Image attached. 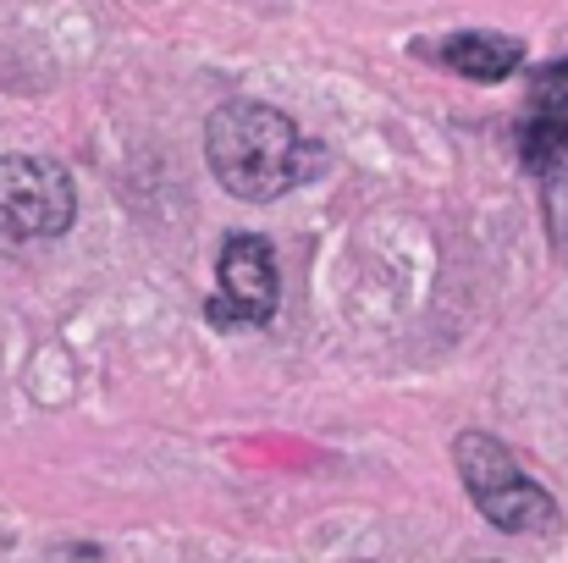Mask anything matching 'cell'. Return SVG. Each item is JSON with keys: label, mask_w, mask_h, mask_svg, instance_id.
Returning <instances> with one entry per match:
<instances>
[{"label": "cell", "mask_w": 568, "mask_h": 563, "mask_svg": "<svg viewBox=\"0 0 568 563\" xmlns=\"http://www.w3.org/2000/svg\"><path fill=\"white\" fill-rule=\"evenodd\" d=\"M204 155H210L215 183L248 204H271V199L293 193L326 161V150L315 139H304L287 111H271L260 100H232V105L210 111Z\"/></svg>", "instance_id": "6da1fadb"}, {"label": "cell", "mask_w": 568, "mask_h": 563, "mask_svg": "<svg viewBox=\"0 0 568 563\" xmlns=\"http://www.w3.org/2000/svg\"><path fill=\"white\" fill-rule=\"evenodd\" d=\"M453 464L464 492L475 497V509L508 531V536H530V531H552L558 525V503L541 481H530L519 470V459L508 453V442H497L491 431H464L453 442Z\"/></svg>", "instance_id": "7a4b0ae2"}, {"label": "cell", "mask_w": 568, "mask_h": 563, "mask_svg": "<svg viewBox=\"0 0 568 563\" xmlns=\"http://www.w3.org/2000/svg\"><path fill=\"white\" fill-rule=\"evenodd\" d=\"M78 193L67 167L44 155H6L0 161V249L50 243L72 227Z\"/></svg>", "instance_id": "3957f363"}, {"label": "cell", "mask_w": 568, "mask_h": 563, "mask_svg": "<svg viewBox=\"0 0 568 563\" xmlns=\"http://www.w3.org/2000/svg\"><path fill=\"white\" fill-rule=\"evenodd\" d=\"M221 299H215V321L226 326H265L276 315V299H282V282H276V254L265 238L254 232H232L221 243Z\"/></svg>", "instance_id": "277c9868"}, {"label": "cell", "mask_w": 568, "mask_h": 563, "mask_svg": "<svg viewBox=\"0 0 568 563\" xmlns=\"http://www.w3.org/2000/svg\"><path fill=\"white\" fill-rule=\"evenodd\" d=\"M436 56L469 83H503L525 67V44L514 33H453Z\"/></svg>", "instance_id": "5b68a950"}, {"label": "cell", "mask_w": 568, "mask_h": 563, "mask_svg": "<svg viewBox=\"0 0 568 563\" xmlns=\"http://www.w3.org/2000/svg\"><path fill=\"white\" fill-rule=\"evenodd\" d=\"M519 161L547 178L552 167L568 161V117H552V111H530L525 128H519Z\"/></svg>", "instance_id": "8992f818"}, {"label": "cell", "mask_w": 568, "mask_h": 563, "mask_svg": "<svg viewBox=\"0 0 568 563\" xmlns=\"http://www.w3.org/2000/svg\"><path fill=\"white\" fill-rule=\"evenodd\" d=\"M541 204H547V238L568 260V161L541 178Z\"/></svg>", "instance_id": "52a82bcc"}, {"label": "cell", "mask_w": 568, "mask_h": 563, "mask_svg": "<svg viewBox=\"0 0 568 563\" xmlns=\"http://www.w3.org/2000/svg\"><path fill=\"white\" fill-rule=\"evenodd\" d=\"M530 111H552V117H568V56H564V61H547V67H536V78H530Z\"/></svg>", "instance_id": "ba28073f"}]
</instances>
